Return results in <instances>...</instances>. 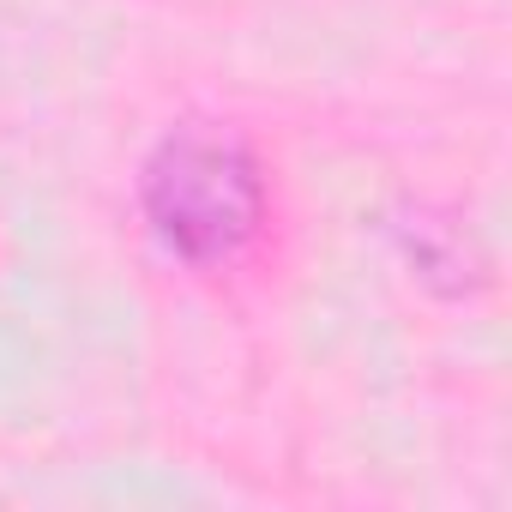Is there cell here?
Listing matches in <instances>:
<instances>
[{
	"label": "cell",
	"mask_w": 512,
	"mask_h": 512,
	"mask_svg": "<svg viewBox=\"0 0 512 512\" xmlns=\"http://www.w3.org/2000/svg\"><path fill=\"white\" fill-rule=\"evenodd\" d=\"M398 241H404V260L422 272V278H440V272H470L482 284V260H476V247L458 223H398Z\"/></svg>",
	"instance_id": "obj_2"
},
{
	"label": "cell",
	"mask_w": 512,
	"mask_h": 512,
	"mask_svg": "<svg viewBox=\"0 0 512 512\" xmlns=\"http://www.w3.org/2000/svg\"><path fill=\"white\" fill-rule=\"evenodd\" d=\"M139 211L169 260L217 272L266 229V169L235 127L181 121L139 163Z\"/></svg>",
	"instance_id": "obj_1"
}]
</instances>
